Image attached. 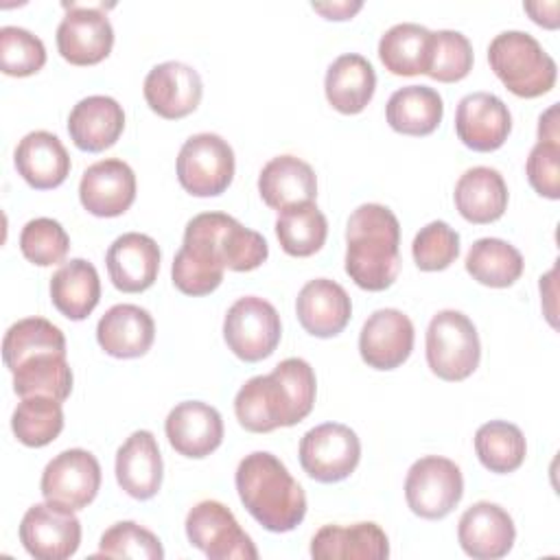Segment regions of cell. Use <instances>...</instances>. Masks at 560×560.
<instances>
[{
    "label": "cell",
    "instance_id": "f35d334b",
    "mask_svg": "<svg viewBox=\"0 0 560 560\" xmlns=\"http://www.w3.org/2000/svg\"><path fill=\"white\" fill-rule=\"evenodd\" d=\"M11 429L18 442L31 448L50 444L63 429L61 400L50 396H26L11 416Z\"/></svg>",
    "mask_w": 560,
    "mask_h": 560
},
{
    "label": "cell",
    "instance_id": "2e32d148",
    "mask_svg": "<svg viewBox=\"0 0 560 560\" xmlns=\"http://www.w3.org/2000/svg\"><path fill=\"white\" fill-rule=\"evenodd\" d=\"M512 131L508 105L490 92H470L457 103L455 133L472 151L490 153L503 147Z\"/></svg>",
    "mask_w": 560,
    "mask_h": 560
},
{
    "label": "cell",
    "instance_id": "c3c4849f",
    "mask_svg": "<svg viewBox=\"0 0 560 560\" xmlns=\"http://www.w3.org/2000/svg\"><path fill=\"white\" fill-rule=\"evenodd\" d=\"M317 13H322L324 18L328 20H350L361 7L363 2H348V0H341V2H313L311 4Z\"/></svg>",
    "mask_w": 560,
    "mask_h": 560
},
{
    "label": "cell",
    "instance_id": "e575fe53",
    "mask_svg": "<svg viewBox=\"0 0 560 560\" xmlns=\"http://www.w3.org/2000/svg\"><path fill=\"white\" fill-rule=\"evenodd\" d=\"M466 271L479 284L505 289L514 284L523 273V256L521 252L503 238H479L470 245L466 254Z\"/></svg>",
    "mask_w": 560,
    "mask_h": 560
},
{
    "label": "cell",
    "instance_id": "4dcf8cb0",
    "mask_svg": "<svg viewBox=\"0 0 560 560\" xmlns=\"http://www.w3.org/2000/svg\"><path fill=\"white\" fill-rule=\"evenodd\" d=\"M50 300L63 317L72 322L85 319L101 300L96 267L85 258L63 262L50 278Z\"/></svg>",
    "mask_w": 560,
    "mask_h": 560
},
{
    "label": "cell",
    "instance_id": "83f0119b",
    "mask_svg": "<svg viewBox=\"0 0 560 560\" xmlns=\"http://www.w3.org/2000/svg\"><path fill=\"white\" fill-rule=\"evenodd\" d=\"M258 192L269 208L280 212L295 203L315 201L317 177L304 160L295 155H276L258 175Z\"/></svg>",
    "mask_w": 560,
    "mask_h": 560
},
{
    "label": "cell",
    "instance_id": "6da1fadb",
    "mask_svg": "<svg viewBox=\"0 0 560 560\" xmlns=\"http://www.w3.org/2000/svg\"><path fill=\"white\" fill-rule=\"evenodd\" d=\"M315 372L308 361L289 357L271 374L252 376L234 396V413L252 433H269L278 427H293L315 405Z\"/></svg>",
    "mask_w": 560,
    "mask_h": 560
},
{
    "label": "cell",
    "instance_id": "f6af8a7d",
    "mask_svg": "<svg viewBox=\"0 0 560 560\" xmlns=\"http://www.w3.org/2000/svg\"><path fill=\"white\" fill-rule=\"evenodd\" d=\"M411 256L422 271H442L459 256V234L446 221H431L416 234Z\"/></svg>",
    "mask_w": 560,
    "mask_h": 560
},
{
    "label": "cell",
    "instance_id": "7bdbcfd3",
    "mask_svg": "<svg viewBox=\"0 0 560 560\" xmlns=\"http://www.w3.org/2000/svg\"><path fill=\"white\" fill-rule=\"evenodd\" d=\"M46 63L44 42L22 26L0 28V68L9 77H31Z\"/></svg>",
    "mask_w": 560,
    "mask_h": 560
},
{
    "label": "cell",
    "instance_id": "1f68e13d",
    "mask_svg": "<svg viewBox=\"0 0 560 560\" xmlns=\"http://www.w3.org/2000/svg\"><path fill=\"white\" fill-rule=\"evenodd\" d=\"M444 116V103L438 90L429 85H405L396 90L385 107L389 127L405 136H429Z\"/></svg>",
    "mask_w": 560,
    "mask_h": 560
},
{
    "label": "cell",
    "instance_id": "8992f818",
    "mask_svg": "<svg viewBox=\"0 0 560 560\" xmlns=\"http://www.w3.org/2000/svg\"><path fill=\"white\" fill-rule=\"evenodd\" d=\"M481 359L477 328L468 315L455 308L435 313L427 328V363L442 381L468 378Z\"/></svg>",
    "mask_w": 560,
    "mask_h": 560
},
{
    "label": "cell",
    "instance_id": "484cf974",
    "mask_svg": "<svg viewBox=\"0 0 560 560\" xmlns=\"http://www.w3.org/2000/svg\"><path fill=\"white\" fill-rule=\"evenodd\" d=\"M317 560H383L389 556L387 534L372 521L348 527L324 525L311 540Z\"/></svg>",
    "mask_w": 560,
    "mask_h": 560
},
{
    "label": "cell",
    "instance_id": "52a82bcc",
    "mask_svg": "<svg viewBox=\"0 0 560 560\" xmlns=\"http://www.w3.org/2000/svg\"><path fill=\"white\" fill-rule=\"evenodd\" d=\"M234 166V151L228 140L203 131L182 144L175 171L186 192L195 197H217L232 184Z\"/></svg>",
    "mask_w": 560,
    "mask_h": 560
},
{
    "label": "cell",
    "instance_id": "5b68a950",
    "mask_svg": "<svg viewBox=\"0 0 560 560\" xmlns=\"http://www.w3.org/2000/svg\"><path fill=\"white\" fill-rule=\"evenodd\" d=\"M219 212H201L186 223L184 243L173 258V284L186 295L212 293L225 271L219 249Z\"/></svg>",
    "mask_w": 560,
    "mask_h": 560
},
{
    "label": "cell",
    "instance_id": "7402d4cb",
    "mask_svg": "<svg viewBox=\"0 0 560 560\" xmlns=\"http://www.w3.org/2000/svg\"><path fill=\"white\" fill-rule=\"evenodd\" d=\"M295 313L302 328L319 339L339 335L352 315V302L346 289L328 278L308 280L295 300Z\"/></svg>",
    "mask_w": 560,
    "mask_h": 560
},
{
    "label": "cell",
    "instance_id": "9a60e30c",
    "mask_svg": "<svg viewBox=\"0 0 560 560\" xmlns=\"http://www.w3.org/2000/svg\"><path fill=\"white\" fill-rule=\"evenodd\" d=\"M147 105L166 120H177L197 109L203 96L199 72L182 61H164L149 70L144 77Z\"/></svg>",
    "mask_w": 560,
    "mask_h": 560
},
{
    "label": "cell",
    "instance_id": "ac0fdd59",
    "mask_svg": "<svg viewBox=\"0 0 560 560\" xmlns=\"http://www.w3.org/2000/svg\"><path fill=\"white\" fill-rule=\"evenodd\" d=\"M81 206L94 217H120L136 199V173L118 160L107 158L83 171L79 182Z\"/></svg>",
    "mask_w": 560,
    "mask_h": 560
},
{
    "label": "cell",
    "instance_id": "cb8c5ba5",
    "mask_svg": "<svg viewBox=\"0 0 560 560\" xmlns=\"http://www.w3.org/2000/svg\"><path fill=\"white\" fill-rule=\"evenodd\" d=\"M125 129L122 105L105 94L81 98L68 116V133L77 149L98 153L109 149Z\"/></svg>",
    "mask_w": 560,
    "mask_h": 560
},
{
    "label": "cell",
    "instance_id": "30bf717a",
    "mask_svg": "<svg viewBox=\"0 0 560 560\" xmlns=\"http://www.w3.org/2000/svg\"><path fill=\"white\" fill-rule=\"evenodd\" d=\"M186 536L192 547L203 551L210 560H256L258 549L243 532L232 510L221 501L206 499L186 514Z\"/></svg>",
    "mask_w": 560,
    "mask_h": 560
},
{
    "label": "cell",
    "instance_id": "7dc6e473",
    "mask_svg": "<svg viewBox=\"0 0 560 560\" xmlns=\"http://www.w3.org/2000/svg\"><path fill=\"white\" fill-rule=\"evenodd\" d=\"M523 9L529 13V18L545 26V28H556L558 26V9L560 4L553 0V2H525Z\"/></svg>",
    "mask_w": 560,
    "mask_h": 560
},
{
    "label": "cell",
    "instance_id": "d6986e66",
    "mask_svg": "<svg viewBox=\"0 0 560 560\" xmlns=\"http://www.w3.org/2000/svg\"><path fill=\"white\" fill-rule=\"evenodd\" d=\"M516 538L512 516L497 503H472L457 523V540L466 556L477 560H494L508 556Z\"/></svg>",
    "mask_w": 560,
    "mask_h": 560
},
{
    "label": "cell",
    "instance_id": "ab89813d",
    "mask_svg": "<svg viewBox=\"0 0 560 560\" xmlns=\"http://www.w3.org/2000/svg\"><path fill=\"white\" fill-rule=\"evenodd\" d=\"M219 249L225 269L232 271H252L260 267L269 256V245L265 236L256 230L245 228L225 212H221L219 223Z\"/></svg>",
    "mask_w": 560,
    "mask_h": 560
},
{
    "label": "cell",
    "instance_id": "3957f363",
    "mask_svg": "<svg viewBox=\"0 0 560 560\" xmlns=\"http://www.w3.org/2000/svg\"><path fill=\"white\" fill-rule=\"evenodd\" d=\"M234 483L245 510L269 532H291L306 516L302 486L269 451L245 455L236 466Z\"/></svg>",
    "mask_w": 560,
    "mask_h": 560
},
{
    "label": "cell",
    "instance_id": "681fc988",
    "mask_svg": "<svg viewBox=\"0 0 560 560\" xmlns=\"http://www.w3.org/2000/svg\"><path fill=\"white\" fill-rule=\"evenodd\" d=\"M538 140L558 142V105L556 103L538 120Z\"/></svg>",
    "mask_w": 560,
    "mask_h": 560
},
{
    "label": "cell",
    "instance_id": "f546056e",
    "mask_svg": "<svg viewBox=\"0 0 560 560\" xmlns=\"http://www.w3.org/2000/svg\"><path fill=\"white\" fill-rule=\"evenodd\" d=\"M376 90V72L372 63L357 52L337 57L324 79L326 101L341 114H359L372 101Z\"/></svg>",
    "mask_w": 560,
    "mask_h": 560
},
{
    "label": "cell",
    "instance_id": "60d3db41",
    "mask_svg": "<svg viewBox=\"0 0 560 560\" xmlns=\"http://www.w3.org/2000/svg\"><path fill=\"white\" fill-rule=\"evenodd\" d=\"M472 70V44L459 31H435L429 44L427 74L442 83L462 81Z\"/></svg>",
    "mask_w": 560,
    "mask_h": 560
},
{
    "label": "cell",
    "instance_id": "9c48e42d",
    "mask_svg": "<svg viewBox=\"0 0 560 560\" xmlns=\"http://www.w3.org/2000/svg\"><path fill=\"white\" fill-rule=\"evenodd\" d=\"M464 494L459 466L440 455H427L411 464L405 479V499L409 510L429 521L444 518L455 510Z\"/></svg>",
    "mask_w": 560,
    "mask_h": 560
},
{
    "label": "cell",
    "instance_id": "4fadbf2b",
    "mask_svg": "<svg viewBox=\"0 0 560 560\" xmlns=\"http://www.w3.org/2000/svg\"><path fill=\"white\" fill-rule=\"evenodd\" d=\"M20 542L37 560H66L81 545V523L72 510L35 503L22 516Z\"/></svg>",
    "mask_w": 560,
    "mask_h": 560
},
{
    "label": "cell",
    "instance_id": "e0dca14e",
    "mask_svg": "<svg viewBox=\"0 0 560 560\" xmlns=\"http://www.w3.org/2000/svg\"><path fill=\"white\" fill-rule=\"evenodd\" d=\"M413 350V324L398 308H378L361 326L359 354L374 370L402 365Z\"/></svg>",
    "mask_w": 560,
    "mask_h": 560
},
{
    "label": "cell",
    "instance_id": "44dd1931",
    "mask_svg": "<svg viewBox=\"0 0 560 560\" xmlns=\"http://www.w3.org/2000/svg\"><path fill=\"white\" fill-rule=\"evenodd\" d=\"M112 284L122 293L147 291L160 271L158 243L140 232L120 234L105 254Z\"/></svg>",
    "mask_w": 560,
    "mask_h": 560
},
{
    "label": "cell",
    "instance_id": "7c38bea8",
    "mask_svg": "<svg viewBox=\"0 0 560 560\" xmlns=\"http://www.w3.org/2000/svg\"><path fill=\"white\" fill-rule=\"evenodd\" d=\"M39 488L48 503L72 512L83 510L98 494L101 464L85 448L61 451L46 464Z\"/></svg>",
    "mask_w": 560,
    "mask_h": 560
},
{
    "label": "cell",
    "instance_id": "bcb514c9",
    "mask_svg": "<svg viewBox=\"0 0 560 560\" xmlns=\"http://www.w3.org/2000/svg\"><path fill=\"white\" fill-rule=\"evenodd\" d=\"M529 186L547 199H560V142L538 140L525 162Z\"/></svg>",
    "mask_w": 560,
    "mask_h": 560
},
{
    "label": "cell",
    "instance_id": "5bb4252c",
    "mask_svg": "<svg viewBox=\"0 0 560 560\" xmlns=\"http://www.w3.org/2000/svg\"><path fill=\"white\" fill-rule=\"evenodd\" d=\"M114 46V28L101 9L70 4L57 26V50L74 66L103 61Z\"/></svg>",
    "mask_w": 560,
    "mask_h": 560
},
{
    "label": "cell",
    "instance_id": "ee69618b",
    "mask_svg": "<svg viewBox=\"0 0 560 560\" xmlns=\"http://www.w3.org/2000/svg\"><path fill=\"white\" fill-rule=\"evenodd\" d=\"M98 556L107 558H140V560H162L164 549L160 538L147 527L133 521L114 523L103 532L98 542Z\"/></svg>",
    "mask_w": 560,
    "mask_h": 560
},
{
    "label": "cell",
    "instance_id": "8fae6325",
    "mask_svg": "<svg viewBox=\"0 0 560 560\" xmlns=\"http://www.w3.org/2000/svg\"><path fill=\"white\" fill-rule=\"evenodd\" d=\"M361 459L359 435L341 422H324L300 440V464L319 483H335L354 472Z\"/></svg>",
    "mask_w": 560,
    "mask_h": 560
},
{
    "label": "cell",
    "instance_id": "ba28073f",
    "mask_svg": "<svg viewBox=\"0 0 560 560\" xmlns=\"http://www.w3.org/2000/svg\"><path fill=\"white\" fill-rule=\"evenodd\" d=\"M282 324L276 306L258 295L238 298L225 313L223 339L243 361L267 359L280 343Z\"/></svg>",
    "mask_w": 560,
    "mask_h": 560
},
{
    "label": "cell",
    "instance_id": "603a6c76",
    "mask_svg": "<svg viewBox=\"0 0 560 560\" xmlns=\"http://www.w3.org/2000/svg\"><path fill=\"white\" fill-rule=\"evenodd\" d=\"M162 453L151 431H133L116 451V481L133 499L147 501L162 486Z\"/></svg>",
    "mask_w": 560,
    "mask_h": 560
},
{
    "label": "cell",
    "instance_id": "74e56055",
    "mask_svg": "<svg viewBox=\"0 0 560 560\" xmlns=\"http://www.w3.org/2000/svg\"><path fill=\"white\" fill-rule=\"evenodd\" d=\"M42 352H66L63 332L44 317H24L11 324L2 339V359L9 372Z\"/></svg>",
    "mask_w": 560,
    "mask_h": 560
},
{
    "label": "cell",
    "instance_id": "277c9868",
    "mask_svg": "<svg viewBox=\"0 0 560 560\" xmlns=\"http://www.w3.org/2000/svg\"><path fill=\"white\" fill-rule=\"evenodd\" d=\"M488 63L499 81L521 98H536L556 85L551 55L525 31H503L488 46Z\"/></svg>",
    "mask_w": 560,
    "mask_h": 560
},
{
    "label": "cell",
    "instance_id": "f1b7e54d",
    "mask_svg": "<svg viewBox=\"0 0 560 560\" xmlns=\"http://www.w3.org/2000/svg\"><path fill=\"white\" fill-rule=\"evenodd\" d=\"M453 199L466 221L483 225L503 217L508 208V186L497 168L472 166L459 175Z\"/></svg>",
    "mask_w": 560,
    "mask_h": 560
},
{
    "label": "cell",
    "instance_id": "d6a6232c",
    "mask_svg": "<svg viewBox=\"0 0 560 560\" xmlns=\"http://www.w3.org/2000/svg\"><path fill=\"white\" fill-rule=\"evenodd\" d=\"M431 31L416 22H400L387 28L378 42L383 66L398 77L427 74Z\"/></svg>",
    "mask_w": 560,
    "mask_h": 560
},
{
    "label": "cell",
    "instance_id": "d4e9b609",
    "mask_svg": "<svg viewBox=\"0 0 560 560\" xmlns=\"http://www.w3.org/2000/svg\"><path fill=\"white\" fill-rule=\"evenodd\" d=\"M155 339L151 313L138 304H116L96 324L98 346L116 359H136L149 352Z\"/></svg>",
    "mask_w": 560,
    "mask_h": 560
},
{
    "label": "cell",
    "instance_id": "7a4b0ae2",
    "mask_svg": "<svg viewBox=\"0 0 560 560\" xmlns=\"http://www.w3.org/2000/svg\"><path fill=\"white\" fill-rule=\"evenodd\" d=\"M400 223L383 203L359 206L346 225V273L365 291H385L400 273Z\"/></svg>",
    "mask_w": 560,
    "mask_h": 560
},
{
    "label": "cell",
    "instance_id": "4316f807",
    "mask_svg": "<svg viewBox=\"0 0 560 560\" xmlns=\"http://www.w3.org/2000/svg\"><path fill=\"white\" fill-rule=\"evenodd\" d=\"M15 168L35 190L57 188L70 173V155L61 140L44 129L26 133L15 147Z\"/></svg>",
    "mask_w": 560,
    "mask_h": 560
},
{
    "label": "cell",
    "instance_id": "836d02e7",
    "mask_svg": "<svg viewBox=\"0 0 560 560\" xmlns=\"http://www.w3.org/2000/svg\"><path fill=\"white\" fill-rule=\"evenodd\" d=\"M13 392L20 398L50 396L66 400L72 392V370L66 352H42L22 361L13 372Z\"/></svg>",
    "mask_w": 560,
    "mask_h": 560
},
{
    "label": "cell",
    "instance_id": "b9f144b4",
    "mask_svg": "<svg viewBox=\"0 0 560 560\" xmlns=\"http://www.w3.org/2000/svg\"><path fill=\"white\" fill-rule=\"evenodd\" d=\"M20 249L28 262L37 267H50L66 258L70 249V236L59 221L50 217H37L22 228Z\"/></svg>",
    "mask_w": 560,
    "mask_h": 560
},
{
    "label": "cell",
    "instance_id": "d590c367",
    "mask_svg": "<svg viewBox=\"0 0 560 560\" xmlns=\"http://www.w3.org/2000/svg\"><path fill=\"white\" fill-rule=\"evenodd\" d=\"M328 234V221L315 201L295 203L280 210L276 219V236L280 247L295 258L313 256L322 249Z\"/></svg>",
    "mask_w": 560,
    "mask_h": 560
},
{
    "label": "cell",
    "instance_id": "ffe728a7",
    "mask_svg": "<svg viewBox=\"0 0 560 560\" xmlns=\"http://www.w3.org/2000/svg\"><path fill=\"white\" fill-rule=\"evenodd\" d=\"M168 444L184 457L201 459L219 448L223 440L221 413L201 400L177 402L164 422Z\"/></svg>",
    "mask_w": 560,
    "mask_h": 560
},
{
    "label": "cell",
    "instance_id": "8d00e7d4",
    "mask_svg": "<svg viewBox=\"0 0 560 560\" xmlns=\"http://www.w3.org/2000/svg\"><path fill=\"white\" fill-rule=\"evenodd\" d=\"M475 451L483 468L497 475L514 472L527 453L523 431L508 420H490L475 433Z\"/></svg>",
    "mask_w": 560,
    "mask_h": 560
}]
</instances>
